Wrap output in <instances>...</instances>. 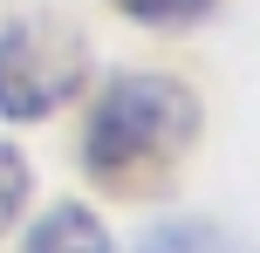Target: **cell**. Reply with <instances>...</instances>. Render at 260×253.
Wrapping results in <instances>:
<instances>
[{
    "label": "cell",
    "mask_w": 260,
    "mask_h": 253,
    "mask_svg": "<svg viewBox=\"0 0 260 253\" xmlns=\"http://www.w3.org/2000/svg\"><path fill=\"white\" fill-rule=\"evenodd\" d=\"M199 96L178 76L157 68H130L96 96L89 123H82V171L110 192H144L199 144Z\"/></svg>",
    "instance_id": "6da1fadb"
},
{
    "label": "cell",
    "mask_w": 260,
    "mask_h": 253,
    "mask_svg": "<svg viewBox=\"0 0 260 253\" xmlns=\"http://www.w3.org/2000/svg\"><path fill=\"white\" fill-rule=\"evenodd\" d=\"M89 82V41L62 21H7L0 27V117L41 123L82 96Z\"/></svg>",
    "instance_id": "7a4b0ae2"
},
{
    "label": "cell",
    "mask_w": 260,
    "mask_h": 253,
    "mask_svg": "<svg viewBox=\"0 0 260 253\" xmlns=\"http://www.w3.org/2000/svg\"><path fill=\"white\" fill-rule=\"evenodd\" d=\"M27 253H117V246H110V226L89 205H48L27 233Z\"/></svg>",
    "instance_id": "3957f363"
},
{
    "label": "cell",
    "mask_w": 260,
    "mask_h": 253,
    "mask_svg": "<svg viewBox=\"0 0 260 253\" xmlns=\"http://www.w3.org/2000/svg\"><path fill=\"white\" fill-rule=\"evenodd\" d=\"M137 253H233V240L212 219H157L137 240Z\"/></svg>",
    "instance_id": "277c9868"
},
{
    "label": "cell",
    "mask_w": 260,
    "mask_h": 253,
    "mask_svg": "<svg viewBox=\"0 0 260 253\" xmlns=\"http://www.w3.org/2000/svg\"><path fill=\"white\" fill-rule=\"evenodd\" d=\"M27 199H35V164H27L14 144H0V233L27 212Z\"/></svg>",
    "instance_id": "5b68a950"
},
{
    "label": "cell",
    "mask_w": 260,
    "mask_h": 253,
    "mask_svg": "<svg viewBox=\"0 0 260 253\" xmlns=\"http://www.w3.org/2000/svg\"><path fill=\"white\" fill-rule=\"evenodd\" d=\"M110 7L144 21V27H192V21L212 14V0H110Z\"/></svg>",
    "instance_id": "8992f818"
}]
</instances>
